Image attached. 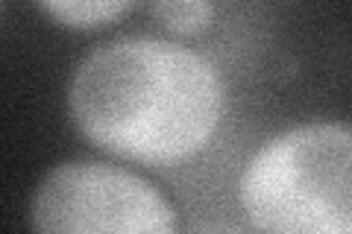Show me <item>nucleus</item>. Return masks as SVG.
<instances>
[{"mask_svg": "<svg viewBox=\"0 0 352 234\" xmlns=\"http://www.w3.org/2000/svg\"><path fill=\"white\" fill-rule=\"evenodd\" d=\"M76 129L126 161L170 167L217 132L223 82L206 56L162 38H118L80 62L68 88Z\"/></svg>", "mask_w": 352, "mask_h": 234, "instance_id": "nucleus-1", "label": "nucleus"}, {"mask_svg": "<svg viewBox=\"0 0 352 234\" xmlns=\"http://www.w3.org/2000/svg\"><path fill=\"white\" fill-rule=\"evenodd\" d=\"M238 199L258 234H352V132L305 124L247 161Z\"/></svg>", "mask_w": 352, "mask_h": 234, "instance_id": "nucleus-2", "label": "nucleus"}, {"mask_svg": "<svg viewBox=\"0 0 352 234\" xmlns=\"http://www.w3.org/2000/svg\"><path fill=\"white\" fill-rule=\"evenodd\" d=\"M32 234H176V214L147 179L106 161H65L30 208Z\"/></svg>", "mask_w": 352, "mask_h": 234, "instance_id": "nucleus-3", "label": "nucleus"}, {"mask_svg": "<svg viewBox=\"0 0 352 234\" xmlns=\"http://www.w3.org/2000/svg\"><path fill=\"white\" fill-rule=\"evenodd\" d=\"M38 9L62 27L97 30L124 18L132 9V3L129 0H50V3H41Z\"/></svg>", "mask_w": 352, "mask_h": 234, "instance_id": "nucleus-4", "label": "nucleus"}, {"mask_svg": "<svg viewBox=\"0 0 352 234\" xmlns=\"http://www.w3.org/2000/svg\"><path fill=\"white\" fill-rule=\"evenodd\" d=\"M150 12L168 30L182 32V36H197L212 24L214 6L203 3V0H173V3H153Z\"/></svg>", "mask_w": 352, "mask_h": 234, "instance_id": "nucleus-5", "label": "nucleus"}]
</instances>
